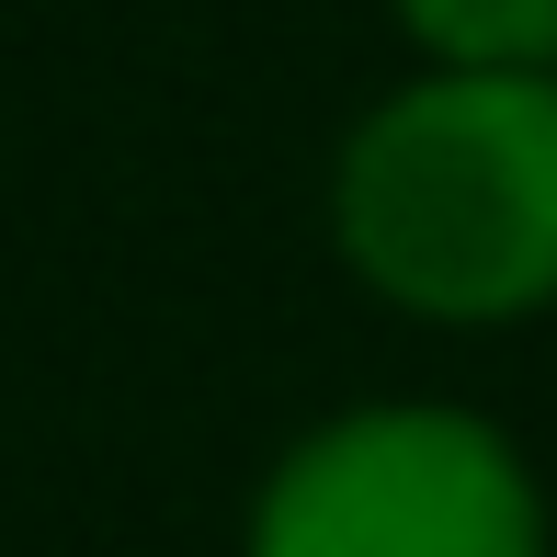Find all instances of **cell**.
Listing matches in <instances>:
<instances>
[{"mask_svg": "<svg viewBox=\"0 0 557 557\" xmlns=\"http://www.w3.org/2000/svg\"><path fill=\"white\" fill-rule=\"evenodd\" d=\"M342 250L433 319L557 296V81H421L342 148Z\"/></svg>", "mask_w": 557, "mask_h": 557, "instance_id": "obj_1", "label": "cell"}, {"mask_svg": "<svg viewBox=\"0 0 557 557\" xmlns=\"http://www.w3.org/2000/svg\"><path fill=\"white\" fill-rule=\"evenodd\" d=\"M455 81H557V0H398Z\"/></svg>", "mask_w": 557, "mask_h": 557, "instance_id": "obj_3", "label": "cell"}, {"mask_svg": "<svg viewBox=\"0 0 557 557\" xmlns=\"http://www.w3.org/2000/svg\"><path fill=\"white\" fill-rule=\"evenodd\" d=\"M250 557H546V523L490 421L352 410L285 455Z\"/></svg>", "mask_w": 557, "mask_h": 557, "instance_id": "obj_2", "label": "cell"}]
</instances>
